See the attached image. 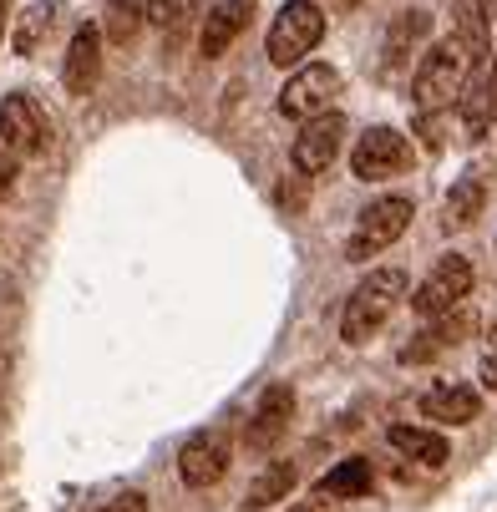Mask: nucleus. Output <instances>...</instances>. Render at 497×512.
<instances>
[{
	"label": "nucleus",
	"instance_id": "nucleus-1",
	"mask_svg": "<svg viewBox=\"0 0 497 512\" xmlns=\"http://www.w3.org/2000/svg\"><path fill=\"white\" fill-rule=\"evenodd\" d=\"M406 295H411L406 269H371L361 284L350 289V300H345L340 340H345V345H366V340L396 315V305H401Z\"/></svg>",
	"mask_w": 497,
	"mask_h": 512
},
{
	"label": "nucleus",
	"instance_id": "nucleus-2",
	"mask_svg": "<svg viewBox=\"0 0 497 512\" xmlns=\"http://www.w3.org/2000/svg\"><path fill=\"white\" fill-rule=\"evenodd\" d=\"M472 77V56L457 46V41H437L432 51L421 56L416 77H411V97H416V112L432 117V112H447L457 107L462 87Z\"/></svg>",
	"mask_w": 497,
	"mask_h": 512
},
{
	"label": "nucleus",
	"instance_id": "nucleus-3",
	"mask_svg": "<svg viewBox=\"0 0 497 512\" xmlns=\"http://www.w3.org/2000/svg\"><path fill=\"white\" fill-rule=\"evenodd\" d=\"M411 218H416V208H411V198H376L371 208H361V218H355V229H350V239H345V259L350 264H371L376 254H386L406 229H411Z\"/></svg>",
	"mask_w": 497,
	"mask_h": 512
},
{
	"label": "nucleus",
	"instance_id": "nucleus-4",
	"mask_svg": "<svg viewBox=\"0 0 497 512\" xmlns=\"http://www.w3.org/2000/svg\"><path fill=\"white\" fill-rule=\"evenodd\" d=\"M320 36H325L320 6L315 0H290V6L274 16V26H269V61L274 66H300L320 46Z\"/></svg>",
	"mask_w": 497,
	"mask_h": 512
},
{
	"label": "nucleus",
	"instance_id": "nucleus-5",
	"mask_svg": "<svg viewBox=\"0 0 497 512\" xmlns=\"http://www.w3.org/2000/svg\"><path fill=\"white\" fill-rule=\"evenodd\" d=\"M467 295H472V264H467L462 254H442V259L432 264V274L411 289V310H416L421 320H442V315H452Z\"/></svg>",
	"mask_w": 497,
	"mask_h": 512
},
{
	"label": "nucleus",
	"instance_id": "nucleus-6",
	"mask_svg": "<svg viewBox=\"0 0 497 512\" xmlns=\"http://www.w3.org/2000/svg\"><path fill=\"white\" fill-rule=\"evenodd\" d=\"M335 97H340V71L325 66V61H310V66H300L295 77L284 82V92H279V112H284V117H295V122H310V117L330 112Z\"/></svg>",
	"mask_w": 497,
	"mask_h": 512
},
{
	"label": "nucleus",
	"instance_id": "nucleus-7",
	"mask_svg": "<svg viewBox=\"0 0 497 512\" xmlns=\"http://www.w3.org/2000/svg\"><path fill=\"white\" fill-rule=\"evenodd\" d=\"M406 163H411V142L396 127H366L361 142H355V153H350V173L361 183H386Z\"/></svg>",
	"mask_w": 497,
	"mask_h": 512
},
{
	"label": "nucleus",
	"instance_id": "nucleus-8",
	"mask_svg": "<svg viewBox=\"0 0 497 512\" xmlns=\"http://www.w3.org/2000/svg\"><path fill=\"white\" fill-rule=\"evenodd\" d=\"M46 142H51V127H46L41 107L26 92H11L0 102V148L11 158H41Z\"/></svg>",
	"mask_w": 497,
	"mask_h": 512
},
{
	"label": "nucleus",
	"instance_id": "nucleus-9",
	"mask_svg": "<svg viewBox=\"0 0 497 512\" xmlns=\"http://www.w3.org/2000/svg\"><path fill=\"white\" fill-rule=\"evenodd\" d=\"M340 148H345V117L330 107V112H320V117H310L300 127L295 148H290V163H295V173L315 178V173H330V163L340 158Z\"/></svg>",
	"mask_w": 497,
	"mask_h": 512
},
{
	"label": "nucleus",
	"instance_id": "nucleus-10",
	"mask_svg": "<svg viewBox=\"0 0 497 512\" xmlns=\"http://www.w3.org/2000/svg\"><path fill=\"white\" fill-rule=\"evenodd\" d=\"M290 416H295V391L284 381L264 386V396H259V406L244 426V447L249 452H274L284 442V431H290Z\"/></svg>",
	"mask_w": 497,
	"mask_h": 512
},
{
	"label": "nucleus",
	"instance_id": "nucleus-11",
	"mask_svg": "<svg viewBox=\"0 0 497 512\" xmlns=\"http://www.w3.org/2000/svg\"><path fill=\"white\" fill-rule=\"evenodd\" d=\"M229 436L224 431H203V436H193V442H183V452H178V477L188 482V487H213V482H224V472H229Z\"/></svg>",
	"mask_w": 497,
	"mask_h": 512
},
{
	"label": "nucleus",
	"instance_id": "nucleus-12",
	"mask_svg": "<svg viewBox=\"0 0 497 512\" xmlns=\"http://www.w3.org/2000/svg\"><path fill=\"white\" fill-rule=\"evenodd\" d=\"M102 77V31L97 26H77V36H71L66 46V66H61V82L71 97H87Z\"/></svg>",
	"mask_w": 497,
	"mask_h": 512
},
{
	"label": "nucleus",
	"instance_id": "nucleus-13",
	"mask_svg": "<svg viewBox=\"0 0 497 512\" xmlns=\"http://www.w3.org/2000/svg\"><path fill=\"white\" fill-rule=\"evenodd\" d=\"M477 411H482V396L467 381H437L421 396V416L437 426H467V421H477Z\"/></svg>",
	"mask_w": 497,
	"mask_h": 512
},
{
	"label": "nucleus",
	"instance_id": "nucleus-14",
	"mask_svg": "<svg viewBox=\"0 0 497 512\" xmlns=\"http://www.w3.org/2000/svg\"><path fill=\"white\" fill-rule=\"evenodd\" d=\"M249 16H254V0H219V6L208 11L203 31H198V51H203L208 61H219V56L239 41V31L249 26Z\"/></svg>",
	"mask_w": 497,
	"mask_h": 512
},
{
	"label": "nucleus",
	"instance_id": "nucleus-15",
	"mask_svg": "<svg viewBox=\"0 0 497 512\" xmlns=\"http://www.w3.org/2000/svg\"><path fill=\"white\" fill-rule=\"evenodd\" d=\"M457 112H462V127H467L472 137H482V132L497 122V61H492V66H482L477 77L462 87Z\"/></svg>",
	"mask_w": 497,
	"mask_h": 512
},
{
	"label": "nucleus",
	"instance_id": "nucleus-16",
	"mask_svg": "<svg viewBox=\"0 0 497 512\" xmlns=\"http://www.w3.org/2000/svg\"><path fill=\"white\" fill-rule=\"evenodd\" d=\"M452 41L472 61L487 56V46H492V6H487V0H457V6H452Z\"/></svg>",
	"mask_w": 497,
	"mask_h": 512
},
{
	"label": "nucleus",
	"instance_id": "nucleus-17",
	"mask_svg": "<svg viewBox=\"0 0 497 512\" xmlns=\"http://www.w3.org/2000/svg\"><path fill=\"white\" fill-rule=\"evenodd\" d=\"M386 442H391L406 462H421V467H447V457H452L447 436L432 431V426H391Z\"/></svg>",
	"mask_w": 497,
	"mask_h": 512
},
{
	"label": "nucleus",
	"instance_id": "nucleus-18",
	"mask_svg": "<svg viewBox=\"0 0 497 512\" xmlns=\"http://www.w3.org/2000/svg\"><path fill=\"white\" fill-rule=\"evenodd\" d=\"M371 462L366 457H345L340 467H330L320 482H315V497H335V502H350V497H366L371 492Z\"/></svg>",
	"mask_w": 497,
	"mask_h": 512
},
{
	"label": "nucleus",
	"instance_id": "nucleus-19",
	"mask_svg": "<svg viewBox=\"0 0 497 512\" xmlns=\"http://www.w3.org/2000/svg\"><path fill=\"white\" fill-rule=\"evenodd\" d=\"M295 492V462H269L254 482H249V512H264L274 502H284Z\"/></svg>",
	"mask_w": 497,
	"mask_h": 512
},
{
	"label": "nucleus",
	"instance_id": "nucleus-20",
	"mask_svg": "<svg viewBox=\"0 0 497 512\" xmlns=\"http://www.w3.org/2000/svg\"><path fill=\"white\" fill-rule=\"evenodd\" d=\"M426 31H432V16H426V11H401L391 21V31H386V66H401Z\"/></svg>",
	"mask_w": 497,
	"mask_h": 512
},
{
	"label": "nucleus",
	"instance_id": "nucleus-21",
	"mask_svg": "<svg viewBox=\"0 0 497 512\" xmlns=\"http://www.w3.org/2000/svg\"><path fill=\"white\" fill-rule=\"evenodd\" d=\"M482 203H487L482 178H462V183L447 193V229H472L477 218H482Z\"/></svg>",
	"mask_w": 497,
	"mask_h": 512
},
{
	"label": "nucleus",
	"instance_id": "nucleus-22",
	"mask_svg": "<svg viewBox=\"0 0 497 512\" xmlns=\"http://www.w3.org/2000/svg\"><path fill=\"white\" fill-rule=\"evenodd\" d=\"M462 330H467V320H457V325L447 320V325L421 330V335H416V345H406V350H401V360H406V365H426V360H437L442 350H452V345H457V335H462Z\"/></svg>",
	"mask_w": 497,
	"mask_h": 512
},
{
	"label": "nucleus",
	"instance_id": "nucleus-23",
	"mask_svg": "<svg viewBox=\"0 0 497 512\" xmlns=\"http://www.w3.org/2000/svg\"><path fill=\"white\" fill-rule=\"evenodd\" d=\"M107 41L127 46L137 31H142V0H107Z\"/></svg>",
	"mask_w": 497,
	"mask_h": 512
},
{
	"label": "nucleus",
	"instance_id": "nucleus-24",
	"mask_svg": "<svg viewBox=\"0 0 497 512\" xmlns=\"http://www.w3.org/2000/svg\"><path fill=\"white\" fill-rule=\"evenodd\" d=\"M51 26H56V6H31L26 16H21V31H16V51L21 56H36V46L51 36Z\"/></svg>",
	"mask_w": 497,
	"mask_h": 512
},
{
	"label": "nucleus",
	"instance_id": "nucleus-25",
	"mask_svg": "<svg viewBox=\"0 0 497 512\" xmlns=\"http://www.w3.org/2000/svg\"><path fill=\"white\" fill-rule=\"evenodd\" d=\"M97 512H148V497H142V492L132 487V492H117L112 502H102Z\"/></svg>",
	"mask_w": 497,
	"mask_h": 512
},
{
	"label": "nucleus",
	"instance_id": "nucleus-26",
	"mask_svg": "<svg viewBox=\"0 0 497 512\" xmlns=\"http://www.w3.org/2000/svg\"><path fill=\"white\" fill-rule=\"evenodd\" d=\"M178 11H183V0H148V6H142V21H158V26H168Z\"/></svg>",
	"mask_w": 497,
	"mask_h": 512
},
{
	"label": "nucleus",
	"instance_id": "nucleus-27",
	"mask_svg": "<svg viewBox=\"0 0 497 512\" xmlns=\"http://www.w3.org/2000/svg\"><path fill=\"white\" fill-rule=\"evenodd\" d=\"M11 183H16V158H11L6 148H0V198L11 193Z\"/></svg>",
	"mask_w": 497,
	"mask_h": 512
},
{
	"label": "nucleus",
	"instance_id": "nucleus-28",
	"mask_svg": "<svg viewBox=\"0 0 497 512\" xmlns=\"http://www.w3.org/2000/svg\"><path fill=\"white\" fill-rule=\"evenodd\" d=\"M477 376H482V386L497 396V350H487V360H482V371H477Z\"/></svg>",
	"mask_w": 497,
	"mask_h": 512
},
{
	"label": "nucleus",
	"instance_id": "nucleus-29",
	"mask_svg": "<svg viewBox=\"0 0 497 512\" xmlns=\"http://www.w3.org/2000/svg\"><path fill=\"white\" fill-rule=\"evenodd\" d=\"M0 41H6V0H0Z\"/></svg>",
	"mask_w": 497,
	"mask_h": 512
},
{
	"label": "nucleus",
	"instance_id": "nucleus-30",
	"mask_svg": "<svg viewBox=\"0 0 497 512\" xmlns=\"http://www.w3.org/2000/svg\"><path fill=\"white\" fill-rule=\"evenodd\" d=\"M335 6H345V11H350V6H355V0H335Z\"/></svg>",
	"mask_w": 497,
	"mask_h": 512
},
{
	"label": "nucleus",
	"instance_id": "nucleus-31",
	"mask_svg": "<svg viewBox=\"0 0 497 512\" xmlns=\"http://www.w3.org/2000/svg\"><path fill=\"white\" fill-rule=\"evenodd\" d=\"M492 350H497V325H492Z\"/></svg>",
	"mask_w": 497,
	"mask_h": 512
},
{
	"label": "nucleus",
	"instance_id": "nucleus-32",
	"mask_svg": "<svg viewBox=\"0 0 497 512\" xmlns=\"http://www.w3.org/2000/svg\"><path fill=\"white\" fill-rule=\"evenodd\" d=\"M295 512H315V507H295Z\"/></svg>",
	"mask_w": 497,
	"mask_h": 512
}]
</instances>
